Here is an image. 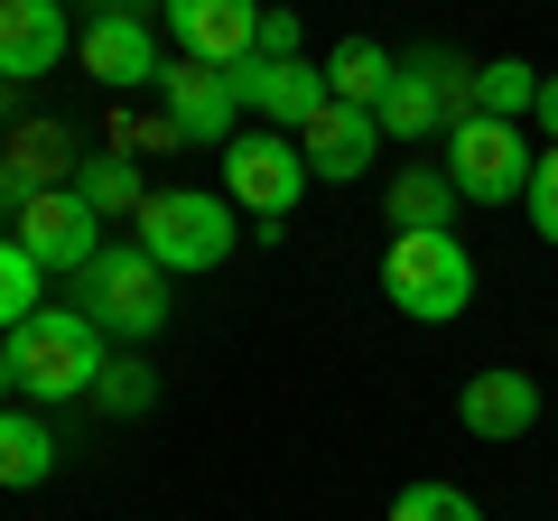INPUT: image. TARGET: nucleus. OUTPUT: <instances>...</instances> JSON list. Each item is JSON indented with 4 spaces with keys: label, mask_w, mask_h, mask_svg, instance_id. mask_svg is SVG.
I'll return each instance as SVG.
<instances>
[{
    "label": "nucleus",
    "mask_w": 558,
    "mask_h": 521,
    "mask_svg": "<svg viewBox=\"0 0 558 521\" xmlns=\"http://www.w3.org/2000/svg\"><path fill=\"white\" fill-rule=\"evenodd\" d=\"M102 344H112V336H102L84 307H38L20 336H0V354H10L20 401H94L102 363H112Z\"/></svg>",
    "instance_id": "nucleus-1"
},
{
    "label": "nucleus",
    "mask_w": 558,
    "mask_h": 521,
    "mask_svg": "<svg viewBox=\"0 0 558 521\" xmlns=\"http://www.w3.org/2000/svg\"><path fill=\"white\" fill-rule=\"evenodd\" d=\"M140 252L159 260L168 280H196V270H223L242 242V205L223 196V186H168V196L140 205Z\"/></svg>",
    "instance_id": "nucleus-2"
},
{
    "label": "nucleus",
    "mask_w": 558,
    "mask_h": 521,
    "mask_svg": "<svg viewBox=\"0 0 558 521\" xmlns=\"http://www.w3.org/2000/svg\"><path fill=\"white\" fill-rule=\"evenodd\" d=\"M465 112H475V65L457 47H410L391 65V94L373 102L381 141H447Z\"/></svg>",
    "instance_id": "nucleus-3"
},
{
    "label": "nucleus",
    "mask_w": 558,
    "mask_h": 521,
    "mask_svg": "<svg viewBox=\"0 0 558 521\" xmlns=\"http://www.w3.org/2000/svg\"><path fill=\"white\" fill-rule=\"evenodd\" d=\"M381 289L410 326H457L475 307V252L457 233H391L381 252Z\"/></svg>",
    "instance_id": "nucleus-4"
},
{
    "label": "nucleus",
    "mask_w": 558,
    "mask_h": 521,
    "mask_svg": "<svg viewBox=\"0 0 558 521\" xmlns=\"http://www.w3.org/2000/svg\"><path fill=\"white\" fill-rule=\"evenodd\" d=\"M75 307L112 344H149L168 326V270L140 252V242H102V252L75 270Z\"/></svg>",
    "instance_id": "nucleus-5"
},
{
    "label": "nucleus",
    "mask_w": 558,
    "mask_h": 521,
    "mask_svg": "<svg viewBox=\"0 0 558 521\" xmlns=\"http://www.w3.org/2000/svg\"><path fill=\"white\" fill-rule=\"evenodd\" d=\"M223 159V196L242 205V215H260V233L279 242V223L299 215V196H307V149H299V131H233V141L215 149Z\"/></svg>",
    "instance_id": "nucleus-6"
},
{
    "label": "nucleus",
    "mask_w": 558,
    "mask_h": 521,
    "mask_svg": "<svg viewBox=\"0 0 558 521\" xmlns=\"http://www.w3.org/2000/svg\"><path fill=\"white\" fill-rule=\"evenodd\" d=\"M447 178H457V196L465 205H521L531 196V168H539V149L521 141V121H494V112H465L457 131H447Z\"/></svg>",
    "instance_id": "nucleus-7"
},
{
    "label": "nucleus",
    "mask_w": 558,
    "mask_h": 521,
    "mask_svg": "<svg viewBox=\"0 0 558 521\" xmlns=\"http://www.w3.org/2000/svg\"><path fill=\"white\" fill-rule=\"evenodd\" d=\"M10 233H20V252L38 260L47 280H57V270H65V280H75L84 260L102 252V215H94V205L75 196V186H47V196H28Z\"/></svg>",
    "instance_id": "nucleus-8"
},
{
    "label": "nucleus",
    "mask_w": 558,
    "mask_h": 521,
    "mask_svg": "<svg viewBox=\"0 0 558 521\" xmlns=\"http://www.w3.org/2000/svg\"><path fill=\"white\" fill-rule=\"evenodd\" d=\"M159 94H168V121H178L186 149H223V141L242 131V75H233V65L178 57V65L159 75Z\"/></svg>",
    "instance_id": "nucleus-9"
},
{
    "label": "nucleus",
    "mask_w": 558,
    "mask_h": 521,
    "mask_svg": "<svg viewBox=\"0 0 558 521\" xmlns=\"http://www.w3.org/2000/svg\"><path fill=\"white\" fill-rule=\"evenodd\" d=\"M75 57H84V75H94L102 94H140V84L168 75V57H159V38H149L140 10H94L84 38H75Z\"/></svg>",
    "instance_id": "nucleus-10"
},
{
    "label": "nucleus",
    "mask_w": 558,
    "mask_h": 521,
    "mask_svg": "<svg viewBox=\"0 0 558 521\" xmlns=\"http://www.w3.org/2000/svg\"><path fill=\"white\" fill-rule=\"evenodd\" d=\"M457 420H465V438L512 447V438H531V428H539V381L521 373V363H484V373H465Z\"/></svg>",
    "instance_id": "nucleus-11"
},
{
    "label": "nucleus",
    "mask_w": 558,
    "mask_h": 521,
    "mask_svg": "<svg viewBox=\"0 0 558 521\" xmlns=\"http://www.w3.org/2000/svg\"><path fill=\"white\" fill-rule=\"evenodd\" d=\"M75 168H84V149H75V131L65 121H47V112H28V121H10L0 131V186L10 196H47V186H75Z\"/></svg>",
    "instance_id": "nucleus-12"
},
{
    "label": "nucleus",
    "mask_w": 558,
    "mask_h": 521,
    "mask_svg": "<svg viewBox=\"0 0 558 521\" xmlns=\"http://www.w3.org/2000/svg\"><path fill=\"white\" fill-rule=\"evenodd\" d=\"M233 75H242V102H252L270 131H307V121L336 102L326 94V65H307V57H242Z\"/></svg>",
    "instance_id": "nucleus-13"
},
{
    "label": "nucleus",
    "mask_w": 558,
    "mask_h": 521,
    "mask_svg": "<svg viewBox=\"0 0 558 521\" xmlns=\"http://www.w3.org/2000/svg\"><path fill=\"white\" fill-rule=\"evenodd\" d=\"M168 38L196 65H242L260 47V0H168Z\"/></svg>",
    "instance_id": "nucleus-14"
},
{
    "label": "nucleus",
    "mask_w": 558,
    "mask_h": 521,
    "mask_svg": "<svg viewBox=\"0 0 558 521\" xmlns=\"http://www.w3.org/2000/svg\"><path fill=\"white\" fill-rule=\"evenodd\" d=\"M299 149H307V178H317V186H354V178H373L381 121L354 112V102H326V112L299 131Z\"/></svg>",
    "instance_id": "nucleus-15"
},
{
    "label": "nucleus",
    "mask_w": 558,
    "mask_h": 521,
    "mask_svg": "<svg viewBox=\"0 0 558 521\" xmlns=\"http://www.w3.org/2000/svg\"><path fill=\"white\" fill-rule=\"evenodd\" d=\"M65 47H75V28H65V0H0V84L57 75Z\"/></svg>",
    "instance_id": "nucleus-16"
},
{
    "label": "nucleus",
    "mask_w": 558,
    "mask_h": 521,
    "mask_svg": "<svg viewBox=\"0 0 558 521\" xmlns=\"http://www.w3.org/2000/svg\"><path fill=\"white\" fill-rule=\"evenodd\" d=\"M457 178L447 168H391V196H381V223L400 233H457Z\"/></svg>",
    "instance_id": "nucleus-17"
},
{
    "label": "nucleus",
    "mask_w": 558,
    "mask_h": 521,
    "mask_svg": "<svg viewBox=\"0 0 558 521\" xmlns=\"http://www.w3.org/2000/svg\"><path fill=\"white\" fill-rule=\"evenodd\" d=\"M75 196L94 205L102 223H121V215H140V205H149V178H140V159H131V149H84Z\"/></svg>",
    "instance_id": "nucleus-18"
},
{
    "label": "nucleus",
    "mask_w": 558,
    "mask_h": 521,
    "mask_svg": "<svg viewBox=\"0 0 558 521\" xmlns=\"http://www.w3.org/2000/svg\"><path fill=\"white\" fill-rule=\"evenodd\" d=\"M391 47H381V38H336V47H326V94H336V102H354V112H373V102L381 94H391Z\"/></svg>",
    "instance_id": "nucleus-19"
},
{
    "label": "nucleus",
    "mask_w": 558,
    "mask_h": 521,
    "mask_svg": "<svg viewBox=\"0 0 558 521\" xmlns=\"http://www.w3.org/2000/svg\"><path fill=\"white\" fill-rule=\"evenodd\" d=\"M57 475V428L28 420V410H0V484L20 494V484H47Z\"/></svg>",
    "instance_id": "nucleus-20"
},
{
    "label": "nucleus",
    "mask_w": 558,
    "mask_h": 521,
    "mask_svg": "<svg viewBox=\"0 0 558 521\" xmlns=\"http://www.w3.org/2000/svg\"><path fill=\"white\" fill-rule=\"evenodd\" d=\"M38 307H47V270L20 252V233H0V336H20Z\"/></svg>",
    "instance_id": "nucleus-21"
},
{
    "label": "nucleus",
    "mask_w": 558,
    "mask_h": 521,
    "mask_svg": "<svg viewBox=\"0 0 558 521\" xmlns=\"http://www.w3.org/2000/svg\"><path fill=\"white\" fill-rule=\"evenodd\" d=\"M531 102H539V65H531V57H494V65H475V112L521 121Z\"/></svg>",
    "instance_id": "nucleus-22"
},
{
    "label": "nucleus",
    "mask_w": 558,
    "mask_h": 521,
    "mask_svg": "<svg viewBox=\"0 0 558 521\" xmlns=\"http://www.w3.org/2000/svg\"><path fill=\"white\" fill-rule=\"evenodd\" d=\"M94 401L112 410V420H140V410L159 401V373H149L140 354H112V363H102V381H94Z\"/></svg>",
    "instance_id": "nucleus-23"
},
{
    "label": "nucleus",
    "mask_w": 558,
    "mask_h": 521,
    "mask_svg": "<svg viewBox=\"0 0 558 521\" xmlns=\"http://www.w3.org/2000/svg\"><path fill=\"white\" fill-rule=\"evenodd\" d=\"M391 521H484V502L465 494V484H400Z\"/></svg>",
    "instance_id": "nucleus-24"
},
{
    "label": "nucleus",
    "mask_w": 558,
    "mask_h": 521,
    "mask_svg": "<svg viewBox=\"0 0 558 521\" xmlns=\"http://www.w3.org/2000/svg\"><path fill=\"white\" fill-rule=\"evenodd\" d=\"M521 205H531V233L558 252V141L539 149V168H531V196H521Z\"/></svg>",
    "instance_id": "nucleus-25"
},
{
    "label": "nucleus",
    "mask_w": 558,
    "mask_h": 521,
    "mask_svg": "<svg viewBox=\"0 0 558 521\" xmlns=\"http://www.w3.org/2000/svg\"><path fill=\"white\" fill-rule=\"evenodd\" d=\"M299 38H307L299 10H260V47H252V57H299Z\"/></svg>",
    "instance_id": "nucleus-26"
},
{
    "label": "nucleus",
    "mask_w": 558,
    "mask_h": 521,
    "mask_svg": "<svg viewBox=\"0 0 558 521\" xmlns=\"http://www.w3.org/2000/svg\"><path fill=\"white\" fill-rule=\"evenodd\" d=\"M531 112H539V131L558 141V75H539V102H531Z\"/></svg>",
    "instance_id": "nucleus-27"
},
{
    "label": "nucleus",
    "mask_w": 558,
    "mask_h": 521,
    "mask_svg": "<svg viewBox=\"0 0 558 521\" xmlns=\"http://www.w3.org/2000/svg\"><path fill=\"white\" fill-rule=\"evenodd\" d=\"M10 223H20V196H10V186H0V233H10Z\"/></svg>",
    "instance_id": "nucleus-28"
},
{
    "label": "nucleus",
    "mask_w": 558,
    "mask_h": 521,
    "mask_svg": "<svg viewBox=\"0 0 558 521\" xmlns=\"http://www.w3.org/2000/svg\"><path fill=\"white\" fill-rule=\"evenodd\" d=\"M10 391H20V381H10V354H0V410H10Z\"/></svg>",
    "instance_id": "nucleus-29"
},
{
    "label": "nucleus",
    "mask_w": 558,
    "mask_h": 521,
    "mask_svg": "<svg viewBox=\"0 0 558 521\" xmlns=\"http://www.w3.org/2000/svg\"><path fill=\"white\" fill-rule=\"evenodd\" d=\"M121 10H140V20H149V10H168V0H121Z\"/></svg>",
    "instance_id": "nucleus-30"
}]
</instances>
